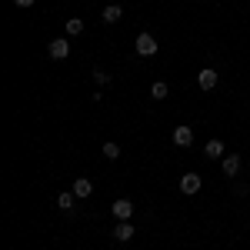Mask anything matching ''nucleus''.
I'll return each mask as SVG.
<instances>
[{
    "mask_svg": "<svg viewBox=\"0 0 250 250\" xmlns=\"http://www.w3.org/2000/svg\"><path fill=\"white\" fill-rule=\"evenodd\" d=\"M134 47H137V54H140V57H154V54H157V40H154V34H140Z\"/></svg>",
    "mask_w": 250,
    "mask_h": 250,
    "instance_id": "f257e3e1",
    "label": "nucleus"
},
{
    "mask_svg": "<svg viewBox=\"0 0 250 250\" xmlns=\"http://www.w3.org/2000/svg\"><path fill=\"white\" fill-rule=\"evenodd\" d=\"M200 187H204L200 173H184V177H180V190H184V193H197Z\"/></svg>",
    "mask_w": 250,
    "mask_h": 250,
    "instance_id": "f03ea898",
    "label": "nucleus"
},
{
    "mask_svg": "<svg viewBox=\"0 0 250 250\" xmlns=\"http://www.w3.org/2000/svg\"><path fill=\"white\" fill-rule=\"evenodd\" d=\"M110 210H114L117 220H130V213H134V204H130L127 197H120V200H114V207H110Z\"/></svg>",
    "mask_w": 250,
    "mask_h": 250,
    "instance_id": "7ed1b4c3",
    "label": "nucleus"
},
{
    "mask_svg": "<svg viewBox=\"0 0 250 250\" xmlns=\"http://www.w3.org/2000/svg\"><path fill=\"white\" fill-rule=\"evenodd\" d=\"M197 83H200V90H213V87H217V70L204 67V70L197 74Z\"/></svg>",
    "mask_w": 250,
    "mask_h": 250,
    "instance_id": "20e7f679",
    "label": "nucleus"
},
{
    "mask_svg": "<svg viewBox=\"0 0 250 250\" xmlns=\"http://www.w3.org/2000/svg\"><path fill=\"white\" fill-rule=\"evenodd\" d=\"M67 54H70V43H67V37L50 40V57H54V60H63Z\"/></svg>",
    "mask_w": 250,
    "mask_h": 250,
    "instance_id": "39448f33",
    "label": "nucleus"
},
{
    "mask_svg": "<svg viewBox=\"0 0 250 250\" xmlns=\"http://www.w3.org/2000/svg\"><path fill=\"white\" fill-rule=\"evenodd\" d=\"M173 144H177V147H190L193 144V130L190 127H177V130H173Z\"/></svg>",
    "mask_w": 250,
    "mask_h": 250,
    "instance_id": "423d86ee",
    "label": "nucleus"
},
{
    "mask_svg": "<svg viewBox=\"0 0 250 250\" xmlns=\"http://www.w3.org/2000/svg\"><path fill=\"white\" fill-rule=\"evenodd\" d=\"M114 237L120 240V244H127V240L134 237V227H130V220H120V224L114 227Z\"/></svg>",
    "mask_w": 250,
    "mask_h": 250,
    "instance_id": "0eeeda50",
    "label": "nucleus"
},
{
    "mask_svg": "<svg viewBox=\"0 0 250 250\" xmlns=\"http://www.w3.org/2000/svg\"><path fill=\"white\" fill-rule=\"evenodd\" d=\"M224 173H227V177H237V173H240V157L237 154L224 157Z\"/></svg>",
    "mask_w": 250,
    "mask_h": 250,
    "instance_id": "6e6552de",
    "label": "nucleus"
},
{
    "mask_svg": "<svg viewBox=\"0 0 250 250\" xmlns=\"http://www.w3.org/2000/svg\"><path fill=\"white\" fill-rule=\"evenodd\" d=\"M120 17H124V7H120V3H110V7H104V23H117Z\"/></svg>",
    "mask_w": 250,
    "mask_h": 250,
    "instance_id": "1a4fd4ad",
    "label": "nucleus"
},
{
    "mask_svg": "<svg viewBox=\"0 0 250 250\" xmlns=\"http://www.w3.org/2000/svg\"><path fill=\"white\" fill-rule=\"evenodd\" d=\"M74 193L83 200V197H90V193H94V184H90L87 177H80V180H74Z\"/></svg>",
    "mask_w": 250,
    "mask_h": 250,
    "instance_id": "9d476101",
    "label": "nucleus"
},
{
    "mask_svg": "<svg viewBox=\"0 0 250 250\" xmlns=\"http://www.w3.org/2000/svg\"><path fill=\"white\" fill-rule=\"evenodd\" d=\"M63 30H67V37H77V34H83V20H80V17L67 20V27H63Z\"/></svg>",
    "mask_w": 250,
    "mask_h": 250,
    "instance_id": "9b49d317",
    "label": "nucleus"
},
{
    "mask_svg": "<svg viewBox=\"0 0 250 250\" xmlns=\"http://www.w3.org/2000/svg\"><path fill=\"white\" fill-rule=\"evenodd\" d=\"M170 94V87H167V83H164V80H157L154 87H150V97H154V100H164V97Z\"/></svg>",
    "mask_w": 250,
    "mask_h": 250,
    "instance_id": "f8f14e48",
    "label": "nucleus"
},
{
    "mask_svg": "<svg viewBox=\"0 0 250 250\" xmlns=\"http://www.w3.org/2000/svg\"><path fill=\"white\" fill-rule=\"evenodd\" d=\"M207 157H224V140H207Z\"/></svg>",
    "mask_w": 250,
    "mask_h": 250,
    "instance_id": "ddd939ff",
    "label": "nucleus"
},
{
    "mask_svg": "<svg viewBox=\"0 0 250 250\" xmlns=\"http://www.w3.org/2000/svg\"><path fill=\"white\" fill-rule=\"evenodd\" d=\"M74 197H77V193H60L57 207H60V210H74Z\"/></svg>",
    "mask_w": 250,
    "mask_h": 250,
    "instance_id": "4468645a",
    "label": "nucleus"
},
{
    "mask_svg": "<svg viewBox=\"0 0 250 250\" xmlns=\"http://www.w3.org/2000/svg\"><path fill=\"white\" fill-rule=\"evenodd\" d=\"M104 157H107V160H117V157H120V147H117L114 140H110V144H104Z\"/></svg>",
    "mask_w": 250,
    "mask_h": 250,
    "instance_id": "2eb2a0df",
    "label": "nucleus"
},
{
    "mask_svg": "<svg viewBox=\"0 0 250 250\" xmlns=\"http://www.w3.org/2000/svg\"><path fill=\"white\" fill-rule=\"evenodd\" d=\"M94 80H97V83H107V80H110V74H107V70H100V67H97V70H94Z\"/></svg>",
    "mask_w": 250,
    "mask_h": 250,
    "instance_id": "dca6fc26",
    "label": "nucleus"
},
{
    "mask_svg": "<svg viewBox=\"0 0 250 250\" xmlns=\"http://www.w3.org/2000/svg\"><path fill=\"white\" fill-rule=\"evenodd\" d=\"M14 3H17V7H30L34 0H14Z\"/></svg>",
    "mask_w": 250,
    "mask_h": 250,
    "instance_id": "f3484780",
    "label": "nucleus"
}]
</instances>
